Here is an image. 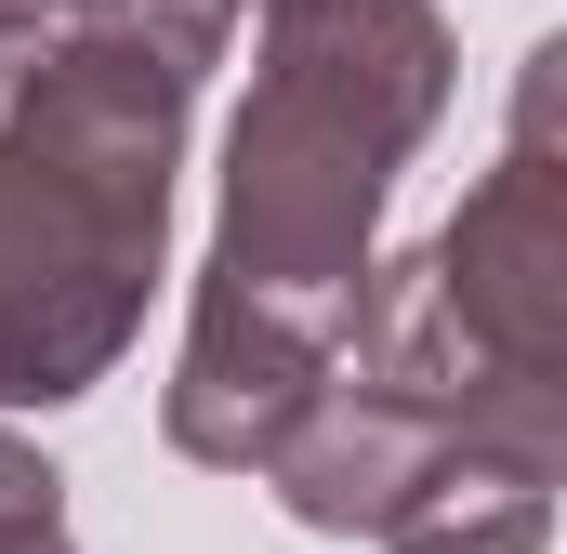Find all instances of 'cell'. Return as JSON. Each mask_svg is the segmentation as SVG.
Masks as SVG:
<instances>
[{"mask_svg": "<svg viewBox=\"0 0 567 554\" xmlns=\"http://www.w3.org/2000/svg\"><path fill=\"white\" fill-rule=\"evenodd\" d=\"M555 120H567V40H542L515 66V133H502V158L475 172V198L423 238V265L449 290V317L515 383H555L567 397V145H555Z\"/></svg>", "mask_w": 567, "mask_h": 554, "instance_id": "3957f363", "label": "cell"}, {"mask_svg": "<svg viewBox=\"0 0 567 554\" xmlns=\"http://www.w3.org/2000/svg\"><path fill=\"white\" fill-rule=\"evenodd\" d=\"M53 554H66V542H53Z\"/></svg>", "mask_w": 567, "mask_h": 554, "instance_id": "52a82bcc", "label": "cell"}, {"mask_svg": "<svg viewBox=\"0 0 567 554\" xmlns=\"http://www.w3.org/2000/svg\"><path fill=\"white\" fill-rule=\"evenodd\" d=\"M66 542V475L0 422V554H53Z\"/></svg>", "mask_w": 567, "mask_h": 554, "instance_id": "8992f818", "label": "cell"}, {"mask_svg": "<svg viewBox=\"0 0 567 554\" xmlns=\"http://www.w3.org/2000/svg\"><path fill=\"white\" fill-rule=\"evenodd\" d=\"M542 542H555V462H515V449H449L383 529V554H542Z\"/></svg>", "mask_w": 567, "mask_h": 554, "instance_id": "5b68a950", "label": "cell"}, {"mask_svg": "<svg viewBox=\"0 0 567 554\" xmlns=\"http://www.w3.org/2000/svg\"><path fill=\"white\" fill-rule=\"evenodd\" d=\"M172 238L106 225L0 133V410H80L145 330Z\"/></svg>", "mask_w": 567, "mask_h": 554, "instance_id": "7a4b0ae2", "label": "cell"}, {"mask_svg": "<svg viewBox=\"0 0 567 554\" xmlns=\"http://www.w3.org/2000/svg\"><path fill=\"white\" fill-rule=\"evenodd\" d=\"M435 462H449V435L423 410H396V397H370V383H317V410L290 422V449L265 462V489H278L290 529H317V542H383L396 529V502L423 489Z\"/></svg>", "mask_w": 567, "mask_h": 554, "instance_id": "277c9868", "label": "cell"}, {"mask_svg": "<svg viewBox=\"0 0 567 554\" xmlns=\"http://www.w3.org/2000/svg\"><path fill=\"white\" fill-rule=\"evenodd\" d=\"M410 158L357 133L343 106L251 80V106L225 120V172H212V252H198V304L185 317H225V330H265L303 357H343L357 330V290L383 265V198H396Z\"/></svg>", "mask_w": 567, "mask_h": 554, "instance_id": "6da1fadb", "label": "cell"}]
</instances>
